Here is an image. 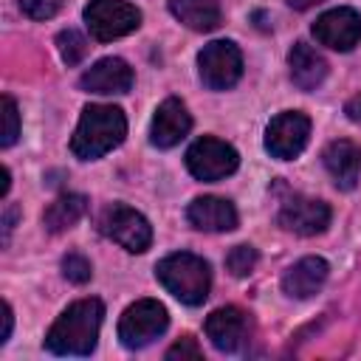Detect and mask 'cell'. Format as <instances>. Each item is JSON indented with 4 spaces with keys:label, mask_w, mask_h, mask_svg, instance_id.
I'll return each instance as SVG.
<instances>
[{
    "label": "cell",
    "mask_w": 361,
    "mask_h": 361,
    "mask_svg": "<svg viewBox=\"0 0 361 361\" xmlns=\"http://www.w3.org/2000/svg\"><path fill=\"white\" fill-rule=\"evenodd\" d=\"M104 305L99 299H79L62 310L45 336V347L56 355H90L99 341Z\"/></svg>",
    "instance_id": "obj_1"
},
{
    "label": "cell",
    "mask_w": 361,
    "mask_h": 361,
    "mask_svg": "<svg viewBox=\"0 0 361 361\" xmlns=\"http://www.w3.org/2000/svg\"><path fill=\"white\" fill-rule=\"evenodd\" d=\"M127 135V118L113 104H87L71 138V152L82 161H96L116 149Z\"/></svg>",
    "instance_id": "obj_2"
},
{
    "label": "cell",
    "mask_w": 361,
    "mask_h": 361,
    "mask_svg": "<svg viewBox=\"0 0 361 361\" xmlns=\"http://www.w3.org/2000/svg\"><path fill=\"white\" fill-rule=\"evenodd\" d=\"M155 276L178 302L192 305V307L203 305L209 296V288H212L209 262L197 254H189V251H178V254L164 257L155 265Z\"/></svg>",
    "instance_id": "obj_3"
},
{
    "label": "cell",
    "mask_w": 361,
    "mask_h": 361,
    "mask_svg": "<svg viewBox=\"0 0 361 361\" xmlns=\"http://www.w3.org/2000/svg\"><path fill=\"white\" fill-rule=\"evenodd\" d=\"M169 324V313L158 299L133 302L118 319V338L127 350H141L152 344Z\"/></svg>",
    "instance_id": "obj_4"
},
{
    "label": "cell",
    "mask_w": 361,
    "mask_h": 361,
    "mask_svg": "<svg viewBox=\"0 0 361 361\" xmlns=\"http://www.w3.org/2000/svg\"><path fill=\"white\" fill-rule=\"evenodd\" d=\"M85 25L93 39L113 42L141 25V11L127 0H90L85 6Z\"/></svg>",
    "instance_id": "obj_5"
},
{
    "label": "cell",
    "mask_w": 361,
    "mask_h": 361,
    "mask_svg": "<svg viewBox=\"0 0 361 361\" xmlns=\"http://www.w3.org/2000/svg\"><path fill=\"white\" fill-rule=\"evenodd\" d=\"M99 231L107 240L118 243L130 254H141L152 243V226H149V220L141 212H135V209H130L124 203H113V206H107L102 212Z\"/></svg>",
    "instance_id": "obj_6"
},
{
    "label": "cell",
    "mask_w": 361,
    "mask_h": 361,
    "mask_svg": "<svg viewBox=\"0 0 361 361\" xmlns=\"http://www.w3.org/2000/svg\"><path fill=\"white\" fill-rule=\"evenodd\" d=\"M197 71L209 90H228L243 76V54L231 39H214L197 54Z\"/></svg>",
    "instance_id": "obj_7"
},
{
    "label": "cell",
    "mask_w": 361,
    "mask_h": 361,
    "mask_svg": "<svg viewBox=\"0 0 361 361\" xmlns=\"http://www.w3.org/2000/svg\"><path fill=\"white\" fill-rule=\"evenodd\" d=\"M237 164H240L237 149L214 135H203L186 149V169L206 183L228 178L237 169Z\"/></svg>",
    "instance_id": "obj_8"
},
{
    "label": "cell",
    "mask_w": 361,
    "mask_h": 361,
    "mask_svg": "<svg viewBox=\"0 0 361 361\" xmlns=\"http://www.w3.org/2000/svg\"><path fill=\"white\" fill-rule=\"evenodd\" d=\"M310 138V118L299 110H285L276 118H271L265 130V149L279 161H293L302 155Z\"/></svg>",
    "instance_id": "obj_9"
},
{
    "label": "cell",
    "mask_w": 361,
    "mask_h": 361,
    "mask_svg": "<svg viewBox=\"0 0 361 361\" xmlns=\"http://www.w3.org/2000/svg\"><path fill=\"white\" fill-rule=\"evenodd\" d=\"M313 37L333 51H353L361 42V14L347 6L330 8L322 17H316Z\"/></svg>",
    "instance_id": "obj_10"
},
{
    "label": "cell",
    "mask_w": 361,
    "mask_h": 361,
    "mask_svg": "<svg viewBox=\"0 0 361 361\" xmlns=\"http://www.w3.org/2000/svg\"><path fill=\"white\" fill-rule=\"evenodd\" d=\"M279 226L285 231L299 234V237L322 234L330 226V206L324 200H316V197L293 195L279 209Z\"/></svg>",
    "instance_id": "obj_11"
},
{
    "label": "cell",
    "mask_w": 361,
    "mask_h": 361,
    "mask_svg": "<svg viewBox=\"0 0 361 361\" xmlns=\"http://www.w3.org/2000/svg\"><path fill=\"white\" fill-rule=\"evenodd\" d=\"M248 330H251L248 313L240 310V307H234V305L217 307V310L209 313V319H206V336H209V341H212L220 353H237V350L245 344Z\"/></svg>",
    "instance_id": "obj_12"
},
{
    "label": "cell",
    "mask_w": 361,
    "mask_h": 361,
    "mask_svg": "<svg viewBox=\"0 0 361 361\" xmlns=\"http://www.w3.org/2000/svg\"><path fill=\"white\" fill-rule=\"evenodd\" d=\"M192 130V116L186 110V104L180 99H164L152 116L149 124V141L158 149H169L175 144H180L186 138V133Z\"/></svg>",
    "instance_id": "obj_13"
},
{
    "label": "cell",
    "mask_w": 361,
    "mask_h": 361,
    "mask_svg": "<svg viewBox=\"0 0 361 361\" xmlns=\"http://www.w3.org/2000/svg\"><path fill=\"white\" fill-rule=\"evenodd\" d=\"M133 68L118 59V56H104L99 59L96 65H90L82 79H79V87L87 90V93H102V96H110V93H127L133 87Z\"/></svg>",
    "instance_id": "obj_14"
},
{
    "label": "cell",
    "mask_w": 361,
    "mask_h": 361,
    "mask_svg": "<svg viewBox=\"0 0 361 361\" xmlns=\"http://www.w3.org/2000/svg\"><path fill=\"white\" fill-rule=\"evenodd\" d=\"M322 161L338 189H355L361 178V147L350 138L330 141L322 152Z\"/></svg>",
    "instance_id": "obj_15"
},
{
    "label": "cell",
    "mask_w": 361,
    "mask_h": 361,
    "mask_svg": "<svg viewBox=\"0 0 361 361\" xmlns=\"http://www.w3.org/2000/svg\"><path fill=\"white\" fill-rule=\"evenodd\" d=\"M186 220L197 231H231V228H237V209L226 197L203 195L189 203Z\"/></svg>",
    "instance_id": "obj_16"
},
{
    "label": "cell",
    "mask_w": 361,
    "mask_h": 361,
    "mask_svg": "<svg viewBox=\"0 0 361 361\" xmlns=\"http://www.w3.org/2000/svg\"><path fill=\"white\" fill-rule=\"evenodd\" d=\"M288 68H290V82H293L299 90H305V93L316 90V87L324 82V76H327V62H324V56H322L313 45H307V42H296V45L290 48V54H288Z\"/></svg>",
    "instance_id": "obj_17"
},
{
    "label": "cell",
    "mask_w": 361,
    "mask_h": 361,
    "mask_svg": "<svg viewBox=\"0 0 361 361\" xmlns=\"http://www.w3.org/2000/svg\"><path fill=\"white\" fill-rule=\"evenodd\" d=\"M327 274H330V265H327L322 257H305V259L293 262V265L285 271V276H282V290H285L288 296H293V299H307V296H313V293L324 285Z\"/></svg>",
    "instance_id": "obj_18"
},
{
    "label": "cell",
    "mask_w": 361,
    "mask_h": 361,
    "mask_svg": "<svg viewBox=\"0 0 361 361\" xmlns=\"http://www.w3.org/2000/svg\"><path fill=\"white\" fill-rule=\"evenodd\" d=\"M169 11L192 31H214L223 20L217 0H169Z\"/></svg>",
    "instance_id": "obj_19"
},
{
    "label": "cell",
    "mask_w": 361,
    "mask_h": 361,
    "mask_svg": "<svg viewBox=\"0 0 361 361\" xmlns=\"http://www.w3.org/2000/svg\"><path fill=\"white\" fill-rule=\"evenodd\" d=\"M87 212V197L85 195H59L45 212H42V226L51 234L73 228Z\"/></svg>",
    "instance_id": "obj_20"
},
{
    "label": "cell",
    "mask_w": 361,
    "mask_h": 361,
    "mask_svg": "<svg viewBox=\"0 0 361 361\" xmlns=\"http://www.w3.org/2000/svg\"><path fill=\"white\" fill-rule=\"evenodd\" d=\"M56 48H59V56L65 65H79L87 54V39L76 28H65L56 34Z\"/></svg>",
    "instance_id": "obj_21"
},
{
    "label": "cell",
    "mask_w": 361,
    "mask_h": 361,
    "mask_svg": "<svg viewBox=\"0 0 361 361\" xmlns=\"http://www.w3.org/2000/svg\"><path fill=\"white\" fill-rule=\"evenodd\" d=\"M257 265V248L254 245H234L226 257V268L231 271V276H248Z\"/></svg>",
    "instance_id": "obj_22"
},
{
    "label": "cell",
    "mask_w": 361,
    "mask_h": 361,
    "mask_svg": "<svg viewBox=\"0 0 361 361\" xmlns=\"http://www.w3.org/2000/svg\"><path fill=\"white\" fill-rule=\"evenodd\" d=\"M17 135H20V110L11 96H3V138H0V144L11 147L17 141Z\"/></svg>",
    "instance_id": "obj_23"
},
{
    "label": "cell",
    "mask_w": 361,
    "mask_h": 361,
    "mask_svg": "<svg viewBox=\"0 0 361 361\" xmlns=\"http://www.w3.org/2000/svg\"><path fill=\"white\" fill-rule=\"evenodd\" d=\"M62 276L68 282H73V285H85L93 276V268H90V262L82 254H68L62 259Z\"/></svg>",
    "instance_id": "obj_24"
},
{
    "label": "cell",
    "mask_w": 361,
    "mask_h": 361,
    "mask_svg": "<svg viewBox=\"0 0 361 361\" xmlns=\"http://www.w3.org/2000/svg\"><path fill=\"white\" fill-rule=\"evenodd\" d=\"M17 3H20V11L31 20H51L54 14H59L65 0H17Z\"/></svg>",
    "instance_id": "obj_25"
},
{
    "label": "cell",
    "mask_w": 361,
    "mask_h": 361,
    "mask_svg": "<svg viewBox=\"0 0 361 361\" xmlns=\"http://www.w3.org/2000/svg\"><path fill=\"white\" fill-rule=\"evenodd\" d=\"M200 355H203V350L197 347V341H195L192 336H183L180 341H175V344L166 350V358H169V361H178V358H180V361H183V358H200Z\"/></svg>",
    "instance_id": "obj_26"
},
{
    "label": "cell",
    "mask_w": 361,
    "mask_h": 361,
    "mask_svg": "<svg viewBox=\"0 0 361 361\" xmlns=\"http://www.w3.org/2000/svg\"><path fill=\"white\" fill-rule=\"evenodd\" d=\"M344 113H347V118H350V121H358V124H361V93H355L353 99H347Z\"/></svg>",
    "instance_id": "obj_27"
},
{
    "label": "cell",
    "mask_w": 361,
    "mask_h": 361,
    "mask_svg": "<svg viewBox=\"0 0 361 361\" xmlns=\"http://www.w3.org/2000/svg\"><path fill=\"white\" fill-rule=\"evenodd\" d=\"M11 324H14L11 305H8V302H3V333H0V344H6V341H8V336H11Z\"/></svg>",
    "instance_id": "obj_28"
},
{
    "label": "cell",
    "mask_w": 361,
    "mask_h": 361,
    "mask_svg": "<svg viewBox=\"0 0 361 361\" xmlns=\"http://www.w3.org/2000/svg\"><path fill=\"white\" fill-rule=\"evenodd\" d=\"M293 8H310V6H316V3H322V0H288Z\"/></svg>",
    "instance_id": "obj_29"
}]
</instances>
